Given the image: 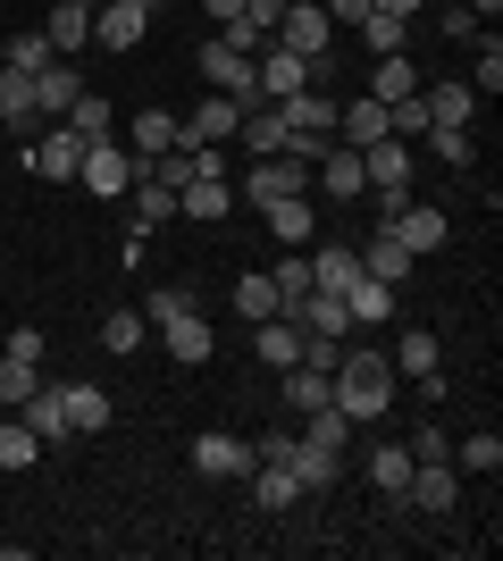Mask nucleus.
<instances>
[{
	"instance_id": "nucleus-1",
	"label": "nucleus",
	"mask_w": 503,
	"mask_h": 561,
	"mask_svg": "<svg viewBox=\"0 0 503 561\" xmlns=\"http://www.w3.org/2000/svg\"><path fill=\"white\" fill-rule=\"evenodd\" d=\"M328 402L344 411L353 427H369V420H386V402H395V360L386 352H335V369H328Z\"/></svg>"
},
{
	"instance_id": "nucleus-2",
	"label": "nucleus",
	"mask_w": 503,
	"mask_h": 561,
	"mask_svg": "<svg viewBox=\"0 0 503 561\" xmlns=\"http://www.w3.org/2000/svg\"><path fill=\"white\" fill-rule=\"evenodd\" d=\"M76 185L93 193V202H126V185H135V151H126L118 135L84 142V160H76Z\"/></svg>"
},
{
	"instance_id": "nucleus-3",
	"label": "nucleus",
	"mask_w": 503,
	"mask_h": 561,
	"mask_svg": "<svg viewBox=\"0 0 503 561\" xmlns=\"http://www.w3.org/2000/svg\"><path fill=\"white\" fill-rule=\"evenodd\" d=\"M378 227L395 234V243H403L411 260H428V252H445V243H454V218L436 210V202H395V210H386Z\"/></svg>"
},
{
	"instance_id": "nucleus-4",
	"label": "nucleus",
	"mask_w": 503,
	"mask_h": 561,
	"mask_svg": "<svg viewBox=\"0 0 503 561\" xmlns=\"http://www.w3.org/2000/svg\"><path fill=\"white\" fill-rule=\"evenodd\" d=\"M193 68H202V84H210V93H227V101H236V110H252V101H261V68H252L243 50H227L218 34L202 43V59H193Z\"/></svg>"
},
{
	"instance_id": "nucleus-5",
	"label": "nucleus",
	"mask_w": 503,
	"mask_h": 561,
	"mask_svg": "<svg viewBox=\"0 0 503 561\" xmlns=\"http://www.w3.org/2000/svg\"><path fill=\"white\" fill-rule=\"evenodd\" d=\"M261 68V101H294L302 84H319V59H302V50H286L277 34H268V50L252 59Z\"/></svg>"
},
{
	"instance_id": "nucleus-6",
	"label": "nucleus",
	"mask_w": 503,
	"mask_h": 561,
	"mask_svg": "<svg viewBox=\"0 0 503 561\" xmlns=\"http://www.w3.org/2000/svg\"><path fill=\"white\" fill-rule=\"evenodd\" d=\"M277 43H286V50H302V59H328L335 18L319 9V0H286V18H277Z\"/></svg>"
},
{
	"instance_id": "nucleus-7",
	"label": "nucleus",
	"mask_w": 503,
	"mask_h": 561,
	"mask_svg": "<svg viewBox=\"0 0 503 561\" xmlns=\"http://www.w3.org/2000/svg\"><path fill=\"white\" fill-rule=\"evenodd\" d=\"M151 34V0H101L93 9V43L101 50H135Z\"/></svg>"
},
{
	"instance_id": "nucleus-8",
	"label": "nucleus",
	"mask_w": 503,
	"mask_h": 561,
	"mask_svg": "<svg viewBox=\"0 0 503 561\" xmlns=\"http://www.w3.org/2000/svg\"><path fill=\"white\" fill-rule=\"evenodd\" d=\"M252 352H261L268 369L286 377V369H302V352H311V335H302V319H294V310H277V319H261V328H252Z\"/></svg>"
},
{
	"instance_id": "nucleus-9",
	"label": "nucleus",
	"mask_w": 503,
	"mask_h": 561,
	"mask_svg": "<svg viewBox=\"0 0 503 561\" xmlns=\"http://www.w3.org/2000/svg\"><path fill=\"white\" fill-rule=\"evenodd\" d=\"M236 126H243V110H236L227 93H210L193 117H176V142H185V151H218V142L236 135Z\"/></svg>"
},
{
	"instance_id": "nucleus-10",
	"label": "nucleus",
	"mask_w": 503,
	"mask_h": 561,
	"mask_svg": "<svg viewBox=\"0 0 503 561\" xmlns=\"http://www.w3.org/2000/svg\"><path fill=\"white\" fill-rule=\"evenodd\" d=\"M403 503H420L428 519H445L461 503V469L454 461H411V486H403Z\"/></svg>"
},
{
	"instance_id": "nucleus-11",
	"label": "nucleus",
	"mask_w": 503,
	"mask_h": 561,
	"mask_svg": "<svg viewBox=\"0 0 503 561\" xmlns=\"http://www.w3.org/2000/svg\"><path fill=\"white\" fill-rule=\"evenodd\" d=\"M243 193H252V202H286V193H311V168L302 160H286V151H268V160H252V176H243Z\"/></svg>"
},
{
	"instance_id": "nucleus-12",
	"label": "nucleus",
	"mask_w": 503,
	"mask_h": 561,
	"mask_svg": "<svg viewBox=\"0 0 503 561\" xmlns=\"http://www.w3.org/2000/svg\"><path fill=\"white\" fill-rule=\"evenodd\" d=\"M160 344H168V360H176V369H202V360L218 352V328L202 319V310H185V319H168V328H160Z\"/></svg>"
},
{
	"instance_id": "nucleus-13",
	"label": "nucleus",
	"mask_w": 503,
	"mask_h": 561,
	"mask_svg": "<svg viewBox=\"0 0 503 561\" xmlns=\"http://www.w3.org/2000/svg\"><path fill=\"white\" fill-rule=\"evenodd\" d=\"M361 176H369V193H411V142L378 135L369 151H361Z\"/></svg>"
},
{
	"instance_id": "nucleus-14",
	"label": "nucleus",
	"mask_w": 503,
	"mask_h": 561,
	"mask_svg": "<svg viewBox=\"0 0 503 561\" xmlns=\"http://www.w3.org/2000/svg\"><path fill=\"white\" fill-rule=\"evenodd\" d=\"M193 469H202V478H252V445H243V436H193Z\"/></svg>"
},
{
	"instance_id": "nucleus-15",
	"label": "nucleus",
	"mask_w": 503,
	"mask_h": 561,
	"mask_svg": "<svg viewBox=\"0 0 503 561\" xmlns=\"http://www.w3.org/2000/svg\"><path fill=\"white\" fill-rule=\"evenodd\" d=\"M361 277H378V285H411V277H420V260H411L403 252V243H395V234H369V243H361Z\"/></svg>"
},
{
	"instance_id": "nucleus-16",
	"label": "nucleus",
	"mask_w": 503,
	"mask_h": 561,
	"mask_svg": "<svg viewBox=\"0 0 503 561\" xmlns=\"http://www.w3.org/2000/svg\"><path fill=\"white\" fill-rule=\"evenodd\" d=\"M76 160H84V135H68V126H59V135H34V151H25V168L50 176V185H68Z\"/></svg>"
},
{
	"instance_id": "nucleus-17",
	"label": "nucleus",
	"mask_w": 503,
	"mask_h": 561,
	"mask_svg": "<svg viewBox=\"0 0 503 561\" xmlns=\"http://www.w3.org/2000/svg\"><path fill=\"white\" fill-rule=\"evenodd\" d=\"M420 110H428V126H470V117H479V93H470L461 76H445V84H420Z\"/></svg>"
},
{
	"instance_id": "nucleus-18",
	"label": "nucleus",
	"mask_w": 503,
	"mask_h": 561,
	"mask_svg": "<svg viewBox=\"0 0 503 561\" xmlns=\"http://www.w3.org/2000/svg\"><path fill=\"white\" fill-rule=\"evenodd\" d=\"M311 176H319V193H328V202H361V193H369V176H361V151H344V142H328V160H319Z\"/></svg>"
},
{
	"instance_id": "nucleus-19",
	"label": "nucleus",
	"mask_w": 503,
	"mask_h": 561,
	"mask_svg": "<svg viewBox=\"0 0 503 561\" xmlns=\"http://www.w3.org/2000/svg\"><path fill=\"white\" fill-rule=\"evenodd\" d=\"M43 34H50V50H59V59H76V50L93 43V9H84V0H50Z\"/></svg>"
},
{
	"instance_id": "nucleus-20",
	"label": "nucleus",
	"mask_w": 503,
	"mask_h": 561,
	"mask_svg": "<svg viewBox=\"0 0 503 561\" xmlns=\"http://www.w3.org/2000/svg\"><path fill=\"white\" fill-rule=\"evenodd\" d=\"M361 93H369V101H386V110H395V101H411V93H420V59H411V50H395V59H378Z\"/></svg>"
},
{
	"instance_id": "nucleus-21",
	"label": "nucleus",
	"mask_w": 503,
	"mask_h": 561,
	"mask_svg": "<svg viewBox=\"0 0 503 561\" xmlns=\"http://www.w3.org/2000/svg\"><path fill=\"white\" fill-rule=\"evenodd\" d=\"M361 277V252L353 243H319L311 252V294H335V302H344V285Z\"/></svg>"
},
{
	"instance_id": "nucleus-22",
	"label": "nucleus",
	"mask_w": 503,
	"mask_h": 561,
	"mask_svg": "<svg viewBox=\"0 0 503 561\" xmlns=\"http://www.w3.org/2000/svg\"><path fill=\"white\" fill-rule=\"evenodd\" d=\"M277 110H286V126H294V135H328V142H335V93L302 84V93H294V101H277Z\"/></svg>"
},
{
	"instance_id": "nucleus-23",
	"label": "nucleus",
	"mask_w": 503,
	"mask_h": 561,
	"mask_svg": "<svg viewBox=\"0 0 503 561\" xmlns=\"http://www.w3.org/2000/svg\"><path fill=\"white\" fill-rule=\"evenodd\" d=\"M243 142H252V160H268V151H286V110H277V101H252V110H243V126H236Z\"/></svg>"
},
{
	"instance_id": "nucleus-24",
	"label": "nucleus",
	"mask_w": 503,
	"mask_h": 561,
	"mask_svg": "<svg viewBox=\"0 0 503 561\" xmlns=\"http://www.w3.org/2000/svg\"><path fill=\"white\" fill-rule=\"evenodd\" d=\"M18 420L34 427L43 445H59V436H68V402H59V386H50V377H43V386H34V394L18 402Z\"/></svg>"
},
{
	"instance_id": "nucleus-25",
	"label": "nucleus",
	"mask_w": 503,
	"mask_h": 561,
	"mask_svg": "<svg viewBox=\"0 0 503 561\" xmlns=\"http://www.w3.org/2000/svg\"><path fill=\"white\" fill-rule=\"evenodd\" d=\"M252 503H261V512H294V503H302V478H294L286 461H252Z\"/></svg>"
},
{
	"instance_id": "nucleus-26",
	"label": "nucleus",
	"mask_w": 503,
	"mask_h": 561,
	"mask_svg": "<svg viewBox=\"0 0 503 561\" xmlns=\"http://www.w3.org/2000/svg\"><path fill=\"white\" fill-rule=\"evenodd\" d=\"M126 151H135V168H151L160 151H176V117H168V110H144L135 126H126Z\"/></svg>"
},
{
	"instance_id": "nucleus-27",
	"label": "nucleus",
	"mask_w": 503,
	"mask_h": 561,
	"mask_svg": "<svg viewBox=\"0 0 503 561\" xmlns=\"http://www.w3.org/2000/svg\"><path fill=\"white\" fill-rule=\"evenodd\" d=\"M76 93H84V76H76V68H59V59H50V68H34V117H68Z\"/></svg>"
},
{
	"instance_id": "nucleus-28",
	"label": "nucleus",
	"mask_w": 503,
	"mask_h": 561,
	"mask_svg": "<svg viewBox=\"0 0 503 561\" xmlns=\"http://www.w3.org/2000/svg\"><path fill=\"white\" fill-rule=\"evenodd\" d=\"M268 234H277V243H286V252H294V243H311V234H319V210H311V202H302V193H286V202H268Z\"/></svg>"
},
{
	"instance_id": "nucleus-29",
	"label": "nucleus",
	"mask_w": 503,
	"mask_h": 561,
	"mask_svg": "<svg viewBox=\"0 0 503 561\" xmlns=\"http://www.w3.org/2000/svg\"><path fill=\"white\" fill-rule=\"evenodd\" d=\"M344 319H353V328H378V319H395V285L353 277V285H344Z\"/></svg>"
},
{
	"instance_id": "nucleus-30",
	"label": "nucleus",
	"mask_w": 503,
	"mask_h": 561,
	"mask_svg": "<svg viewBox=\"0 0 503 561\" xmlns=\"http://www.w3.org/2000/svg\"><path fill=\"white\" fill-rule=\"evenodd\" d=\"M227 202H236V185H227V176H193V185L176 193V210L202 218V227H218V218H227Z\"/></svg>"
},
{
	"instance_id": "nucleus-31",
	"label": "nucleus",
	"mask_w": 503,
	"mask_h": 561,
	"mask_svg": "<svg viewBox=\"0 0 503 561\" xmlns=\"http://www.w3.org/2000/svg\"><path fill=\"white\" fill-rule=\"evenodd\" d=\"M294 319H302V335H328V344H344V335H353V319H344V302H335V294H302V302H294Z\"/></svg>"
},
{
	"instance_id": "nucleus-32",
	"label": "nucleus",
	"mask_w": 503,
	"mask_h": 561,
	"mask_svg": "<svg viewBox=\"0 0 503 561\" xmlns=\"http://www.w3.org/2000/svg\"><path fill=\"white\" fill-rule=\"evenodd\" d=\"M59 402H68V436H101L110 427V394L101 386H59Z\"/></svg>"
},
{
	"instance_id": "nucleus-33",
	"label": "nucleus",
	"mask_w": 503,
	"mask_h": 561,
	"mask_svg": "<svg viewBox=\"0 0 503 561\" xmlns=\"http://www.w3.org/2000/svg\"><path fill=\"white\" fill-rule=\"evenodd\" d=\"M277 277H268V268H252V277H236V319H252V328H261V319H277Z\"/></svg>"
},
{
	"instance_id": "nucleus-34",
	"label": "nucleus",
	"mask_w": 503,
	"mask_h": 561,
	"mask_svg": "<svg viewBox=\"0 0 503 561\" xmlns=\"http://www.w3.org/2000/svg\"><path fill=\"white\" fill-rule=\"evenodd\" d=\"M361 469H369V486H378V494H395V503H403V486H411V445H378Z\"/></svg>"
},
{
	"instance_id": "nucleus-35",
	"label": "nucleus",
	"mask_w": 503,
	"mask_h": 561,
	"mask_svg": "<svg viewBox=\"0 0 503 561\" xmlns=\"http://www.w3.org/2000/svg\"><path fill=\"white\" fill-rule=\"evenodd\" d=\"M0 126H18V135H34V76L0 68Z\"/></svg>"
},
{
	"instance_id": "nucleus-36",
	"label": "nucleus",
	"mask_w": 503,
	"mask_h": 561,
	"mask_svg": "<svg viewBox=\"0 0 503 561\" xmlns=\"http://www.w3.org/2000/svg\"><path fill=\"white\" fill-rule=\"evenodd\" d=\"M302 445H319V453H344V445H353V420H344L335 402H328V411H302ZM344 461H353V453H344Z\"/></svg>"
},
{
	"instance_id": "nucleus-37",
	"label": "nucleus",
	"mask_w": 503,
	"mask_h": 561,
	"mask_svg": "<svg viewBox=\"0 0 503 561\" xmlns=\"http://www.w3.org/2000/svg\"><path fill=\"white\" fill-rule=\"evenodd\" d=\"M353 34H361V43H369V59H395V50L411 43V25H403V18H386V9H369V18H361Z\"/></svg>"
},
{
	"instance_id": "nucleus-38",
	"label": "nucleus",
	"mask_w": 503,
	"mask_h": 561,
	"mask_svg": "<svg viewBox=\"0 0 503 561\" xmlns=\"http://www.w3.org/2000/svg\"><path fill=\"white\" fill-rule=\"evenodd\" d=\"M110 126H118V110H110V101H101V93H76V101H68V135L101 142V135H110Z\"/></svg>"
},
{
	"instance_id": "nucleus-39",
	"label": "nucleus",
	"mask_w": 503,
	"mask_h": 561,
	"mask_svg": "<svg viewBox=\"0 0 503 561\" xmlns=\"http://www.w3.org/2000/svg\"><path fill=\"white\" fill-rule=\"evenodd\" d=\"M286 411H328V369H286Z\"/></svg>"
},
{
	"instance_id": "nucleus-40",
	"label": "nucleus",
	"mask_w": 503,
	"mask_h": 561,
	"mask_svg": "<svg viewBox=\"0 0 503 561\" xmlns=\"http://www.w3.org/2000/svg\"><path fill=\"white\" fill-rule=\"evenodd\" d=\"M386 360H395V377H428V369H436V335H428V328H411L403 344L386 352Z\"/></svg>"
},
{
	"instance_id": "nucleus-41",
	"label": "nucleus",
	"mask_w": 503,
	"mask_h": 561,
	"mask_svg": "<svg viewBox=\"0 0 503 561\" xmlns=\"http://www.w3.org/2000/svg\"><path fill=\"white\" fill-rule=\"evenodd\" d=\"M34 386H43V360H18V352H0V402L18 411V402L34 394Z\"/></svg>"
},
{
	"instance_id": "nucleus-42",
	"label": "nucleus",
	"mask_w": 503,
	"mask_h": 561,
	"mask_svg": "<svg viewBox=\"0 0 503 561\" xmlns=\"http://www.w3.org/2000/svg\"><path fill=\"white\" fill-rule=\"evenodd\" d=\"M185 310H202V294H193V285H151L144 328H168V319H185Z\"/></svg>"
},
{
	"instance_id": "nucleus-43",
	"label": "nucleus",
	"mask_w": 503,
	"mask_h": 561,
	"mask_svg": "<svg viewBox=\"0 0 503 561\" xmlns=\"http://www.w3.org/2000/svg\"><path fill=\"white\" fill-rule=\"evenodd\" d=\"M454 469H479V478H487V469H503V436H495V427L461 436V445H454Z\"/></svg>"
},
{
	"instance_id": "nucleus-44",
	"label": "nucleus",
	"mask_w": 503,
	"mask_h": 561,
	"mask_svg": "<svg viewBox=\"0 0 503 561\" xmlns=\"http://www.w3.org/2000/svg\"><path fill=\"white\" fill-rule=\"evenodd\" d=\"M144 310H110V319H101V352H144Z\"/></svg>"
},
{
	"instance_id": "nucleus-45",
	"label": "nucleus",
	"mask_w": 503,
	"mask_h": 561,
	"mask_svg": "<svg viewBox=\"0 0 503 561\" xmlns=\"http://www.w3.org/2000/svg\"><path fill=\"white\" fill-rule=\"evenodd\" d=\"M50 59H59V50H50V34H43V25H25L18 43H9V68H18V76H34V68H50Z\"/></svg>"
},
{
	"instance_id": "nucleus-46",
	"label": "nucleus",
	"mask_w": 503,
	"mask_h": 561,
	"mask_svg": "<svg viewBox=\"0 0 503 561\" xmlns=\"http://www.w3.org/2000/svg\"><path fill=\"white\" fill-rule=\"evenodd\" d=\"M428 142H436V160H445V168L479 160V135H470V126H428Z\"/></svg>"
},
{
	"instance_id": "nucleus-47",
	"label": "nucleus",
	"mask_w": 503,
	"mask_h": 561,
	"mask_svg": "<svg viewBox=\"0 0 503 561\" xmlns=\"http://www.w3.org/2000/svg\"><path fill=\"white\" fill-rule=\"evenodd\" d=\"M151 176H160L168 193H185L193 176H202V151H185V142H176V151H160V160H151Z\"/></svg>"
},
{
	"instance_id": "nucleus-48",
	"label": "nucleus",
	"mask_w": 503,
	"mask_h": 561,
	"mask_svg": "<svg viewBox=\"0 0 503 561\" xmlns=\"http://www.w3.org/2000/svg\"><path fill=\"white\" fill-rule=\"evenodd\" d=\"M34 453H43V436H34V427H25V420H0V469H25Z\"/></svg>"
},
{
	"instance_id": "nucleus-49",
	"label": "nucleus",
	"mask_w": 503,
	"mask_h": 561,
	"mask_svg": "<svg viewBox=\"0 0 503 561\" xmlns=\"http://www.w3.org/2000/svg\"><path fill=\"white\" fill-rule=\"evenodd\" d=\"M461 84H470V93H487V101L503 93V43H495V34H487V50L470 59V76H461Z\"/></svg>"
},
{
	"instance_id": "nucleus-50",
	"label": "nucleus",
	"mask_w": 503,
	"mask_h": 561,
	"mask_svg": "<svg viewBox=\"0 0 503 561\" xmlns=\"http://www.w3.org/2000/svg\"><path fill=\"white\" fill-rule=\"evenodd\" d=\"M268 277H277V302L294 310V302H302V294H311V260H294V252H286V260H277V268H268Z\"/></svg>"
},
{
	"instance_id": "nucleus-51",
	"label": "nucleus",
	"mask_w": 503,
	"mask_h": 561,
	"mask_svg": "<svg viewBox=\"0 0 503 561\" xmlns=\"http://www.w3.org/2000/svg\"><path fill=\"white\" fill-rule=\"evenodd\" d=\"M411 461H454V436H445V427H420V436H411Z\"/></svg>"
},
{
	"instance_id": "nucleus-52",
	"label": "nucleus",
	"mask_w": 503,
	"mask_h": 561,
	"mask_svg": "<svg viewBox=\"0 0 503 561\" xmlns=\"http://www.w3.org/2000/svg\"><path fill=\"white\" fill-rule=\"evenodd\" d=\"M243 18H252V25H268V34H277V18H286V0H243Z\"/></svg>"
},
{
	"instance_id": "nucleus-53",
	"label": "nucleus",
	"mask_w": 503,
	"mask_h": 561,
	"mask_svg": "<svg viewBox=\"0 0 503 561\" xmlns=\"http://www.w3.org/2000/svg\"><path fill=\"white\" fill-rule=\"evenodd\" d=\"M319 9H328L335 25H361V18H369V0H319Z\"/></svg>"
},
{
	"instance_id": "nucleus-54",
	"label": "nucleus",
	"mask_w": 503,
	"mask_h": 561,
	"mask_svg": "<svg viewBox=\"0 0 503 561\" xmlns=\"http://www.w3.org/2000/svg\"><path fill=\"white\" fill-rule=\"evenodd\" d=\"M369 9H386V18H403V25L420 18V0H369Z\"/></svg>"
},
{
	"instance_id": "nucleus-55",
	"label": "nucleus",
	"mask_w": 503,
	"mask_h": 561,
	"mask_svg": "<svg viewBox=\"0 0 503 561\" xmlns=\"http://www.w3.org/2000/svg\"><path fill=\"white\" fill-rule=\"evenodd\" d=\"M461 9H470V18H495V9H503V0H461Z\"/></svg>"
},
{
	"instance_id": "nucleus-56",
	"label": "nucleus",
	"mask_w": 503,
	"mask_h": 561,
	"mask_svg": "<svg viewBox=\"0 0 503 561\" xmlns=\"http://www.w3.org/2000/svg\"><path fill=\"white\" fill-rule=\"evenodd\" d=\"M202 9H210V18H236V9H243V0H202Z\"/></svg>"
},
{
	"instance_id": "nucleus-57",
	"label": "nucleus",
	"mask_w": 503,
	"mask_h": 561,
	"mask_svg": "<svg viewBox=\"0 0 503 561\" xmlns=\"http://www.w3.org/2000/svg\"><path fill=\"white\" fill-rule=\"evenodd\" d=\"M84 9H101V0H84Z\"/></svg>"
}]
</instances>
